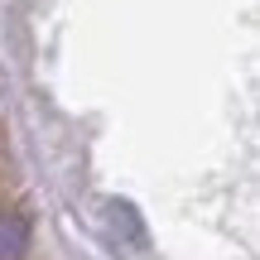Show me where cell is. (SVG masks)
<instances>
[{
	"mask_svg": "<svg viewBox=\"0 0 260 260\" xmlns=\"http://www.w3.org/2000/svg\"><path fill=\"white\" fill-rule=\"evenodd\" d=\"M106 217H111L116 236H125L130 246H145V241H149V226H145V217L135 212V203H121V198H111V203H106Z\"/></svg>",
	"mask_w": 260,
	"mask_h": 260,
	"instance_id": "2",
	"label": "cell"
},
{
	"mask_svg": "<svg viewBox=\"0 0 260 260\" xmlns=\"http://www.w3.org/2000/svg\"><path fill=\"white\" fill-rule=\"evenodd\" d=\"M29 217L24 212H0V260H24L29 255Z\"/></svg>",
	"mask_w": 260,
	"mask_h": 260,
	"instance_id": "1",
	"label": "cell"
}]
</instances>
